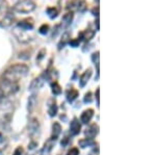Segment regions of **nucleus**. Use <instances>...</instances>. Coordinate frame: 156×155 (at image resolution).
I'll return each instance as SVG.
<instances>
[{
    "mask_svg": "<svg viewBox=\"0 0 156 155\" xmlns=\"http://www.w3.org/2000/svg\"><path fill=\"white\" fill-rule=\"evenodd\" d=\"M21 0H0V11H12V7Z\"/></svg>",
    "mask_w": 156,
    "mask_h": 155,
    "instance_id": "10",
    "label": "nucleus"
},
{
    "mask_svg": "<svg viewBox=\"0 0 156 155\" xmlns=\"http://www.w3.org/2000/svg\"><path fill=\"white\" fill-rule=\"evenodd\" d=\"M92 101H93V94L90 93V92H87V93L84 95L83 102L84 103H90Z\"/></svg>",
    "mask_w": 156,
    "mask_h": 155,
    "instance_id": "30",
    "label": "nucleus"
},
{
    "mask_svg": "<svg viewBox=\"0 0 156 155\" xmlns=\"http://www.w3.org/2000/svg\"><path fill=\"white\" fill-rule=\"evenodd\" d=\"M28 133L31 137H34L40 134V122L37 118H31L27 125Z\"/></svg>",
    "mask_w": 156,
    "mask_h": 155,
    "instance_id": "7",
    "label": "nucleus"
},
{
    "mask_svg": "<svg viewBox=\"0 0 156 155\" xmlns=\"http://www.w3.org/2000/svg\"><path fill=\"white\" fill-rule=\"evenodd\" d=\"M79 44H80L79 39H73V40H70V42H69V45L71 47H73V48H76V47L79 46Z\"/></svg>",
    "mask_w": 156,
    "mask_h": 155,
    "instance_id": "31",
    "label": "nucleus"
},
{
    "mask_svg": "<svg viewBox=\"0 0 156 155\" xmlns=\"http://www.w3.org/2000/svg\"><path fill=\"white\" fill-rule=\"evenodd\" d=\"M22 154H23V148L22 147H17L15 149L14 153H12V155H22Z\"/></svg>",
    "mask_w": 156,
    "mask_h": 155,
    "instance_id": "36",
    "label": "nucleus"
},
{
    "mask_svg": "<svg viewBox=\"0 0 156 155\" xmlns=\"http://www.w3.org/2000/svg\"><path fill=\"white\" fill-rule=\"evenodd\" d=\"M98 133H99V126L97 124H92L84 132L87 139H93L94 137H96L98 136Z\"/></svg>",
    "mask_w": 156,
    "mask_h": 155,
    "instance_id": "13",
    "label": "nucleus"
},
{
    "mask_svg": "<svg viewBox=\"0 0 156 155\" xmlns=\"http://www.w3.org/2000/svg\"><path fill=\"white\" fill-rule=\"evenodd\" d=\"M36 146H37V144L36 143V142H32V143L30 144L29 146H28V149L32 150V149H34V148H36Z\"/></svg>",
    "mask_w": 156,
    "mask_h": 155,
    "instance_id": "40",
    "label": "nucleus"
},
{
    "mask_svg": "<svg viewBox=\"0 0 156 155\" xmlns=\"http://www.w3.org/2000/svg\"><path fill=\"white\" fill-rule=\"evenodd\" d=\"M19 91V83L0 78V100L6 99Z\"/></svg>",
    "mask_w": 156,
    "mask_h": 155,
    "instance_id": "3",
    "label": "nucleus"
},
{
    "mask_svg": "<svg viewBox=\"0 0 156 155\" xmlns=\"http://www.w3.org/2000/svg\"><path fill=\"white\" fill-rule=\"evenodd\" d=\"M73 19H74V14L72 12H68L66 14L62 16V27H69L70 25L72 24L73 22Z\"/></svg>",
    "mask_w": 156,
    "mask_h": 155,
    "instance_id": "17",
    "label": "nucleus"
},
{
    "mask_svg": "<svg viewBox=\"0 0 156 155\" xmlns=\"http://www.w3.org/2000/svg\"><path fill=\"white\" fill-rule=\"evenodd\" d=\"M92 15H93V16H95V17H97V18L99 17V6L97 5V6H95L94 9H92Z\"/></svg>",
    "mask_w": 156,
    "mask_h": 155,
    "instance_id": "37",
    "label": "nucleus"
},
{
    "mask_svg": "<svg viewBox=\"0 0 156 155\" xmlns=\"http://www.w3.org/2000/svg\"><path fill=\"white\" fill-rule=\"evenodd\" d=\"M78 96H79V92H78L76 89H74V87H71V89L67 91V100L70 103L74 102L75 100L77 99Z\"/></svg>",
    "mask_w": 156,
    "mask_h": 155,
    "instance_id": "21",
    "label": "nucleus"
},
{
    "mask_svg": "<svg viewBox=\"0 0 156 155\" xmlns=\"http://www.w3.org/2000/svg\"><path fill=\"white\" fill-rule=\"evenodd\" d=\"M95 33H96V31L95 30H92V29H85V30L81 31L79 34H78V39H79V41H83V42H90V40L94 37Z\"/></svg>",
    "mask_w": 156,
    "mask_h": 155,
    "instance_id": "11",
    "label": "nucleus"
},
{
    "mask_svg": "<svg viewBox=\"0 0 156 155\" xmlns=\"http://www.w3.org/2000/svg\"><path fill=\"white\" fill-rule=\"evenodd\" d=\"M28 72H29V68L26 65L16 64V65H12V66L9 67V68L3 72L2 78L6 79V80H9V81L18 83L21 79L26 77Z\"/></svg>",
    "mask_w": 156,
    "mask_h": 155,
    "instance_id": "1",
    "label": "nucleus"
},
{
    "mask_svg": "<svg viewBox=\"0 0 156 155\" xmlns=\"http://www.w3.org/2000/svg\"><path fill=\"white\" fill-rule=\"evenodd\" d=\"M95 25H96V29H97V30L96 31H98V30H99V28H100V27H99V19H96V21H95Z\"/></svg>",
    "mask_w": 156,
    "mask_h": 155,
    "instance_id": "42",
    "label": "nucleus"
},
{
    "mask_svg": "<svg viewBox=\"0 0 156 155\" xmlns=\"http://www.w3.org/2000/svg\"><path fill=\"white\" fill-rule=\"evenodd\" d=\"M51 89H52V93H53V95H56L57 96V95L62 94V87H60V86L56 81H54L51 83Z\"/></svg>",
    "mask_w": 156,
    "mask_h": 155,
    "instance_id": "25",
    "label": "nucleus"
},
{
    "mask_svg": "<svg viewBox=\"0 0 156 155\" xmlns=\"http://www.w3.org/2000/svg\"><path fill=\"white\" fill-rule=\"evenodd\" d=\"M96 1H97V3H98V2H99V0H96Z\"/></svg>",
    "mask_w": 156,
    "mask_h": 155,
    "instance_id": "44",
    "label": "nucleus"
},
{
    "mask_svg": "<svg viewBox=\"0 0 156 155\" xmlns=\"http://www.w3.org/2000/svg\"><path fill=\"white\" fill-rule=\"evenodd\" d=\"M57 111H58V107L56 105V101L55 99H50L48 101V114L50 117H55L57 114Z\"/></svg>",
    "mask_w": 156,
    "mask_h": 155,
    "instance_id": "19",
    "label": "nucleus"
},
{
    "mask_svg": "<svg viewBox=\"0 0 156 155\" xmlns=\"http://www.w3.org/2000/svg\"><path fill=\"white\" fill-rule=\"evenodd\" d=\"M60 28H62V25L60 24H57V25H55V27H54V29H53V33H52V37H55L57 36V33L60 31Z\"/></svg>",
    "mask_w": 156,
    "mask_h": 155,
    "instance_id": "33",
    "label": "nucleus"
},
{
    "mask_svg": "<svg viewBox=\"0 0 156 155\" xmlns=\"http://www.w3.org/2000/svg\"><path fill=\"white\" fill-rule=\"evenodd\" d=\"M99 99H100V90H99V87H98L97 91H96V100H97V106H98V107L100 106V101H99Z\"/></svg>",
    "mask_w": 156,
    "mask_h": 155,
    "instance_id": "39",
    "label": "nucleus"
},
{
    "mask_svg": "<svg viewBox=\"0 0 156 155\" xmlns=\"http://www.w3.org/2000/svg\"><path fill=\"white\" fill-rule=\"evenodd\" d=\"M14 103L7 99L0 100V127L9 124L14 116Z\"/></svg>",
    "mask_w": 156,
    "mask_h": 155,
    "instance_id": "2",
    "label": "nucleus"
},
{
    "mask_svg": "<svg viewBox=\"0 0 156 155\" xmlns=\"http://www.w3.org/2000/svg\"><path fill=\"white\" fill-rule=\"evenodd\" d=\"M46 14L51 20H54L58 16V9H57L56 7H48V9H46Z\"/></svg>",
    "mask_w": 156,
    "mask_h": 155,
    "instance_id": "23",
    "label": "nucleus"
},
{
    "mask_svg": "<svg viewBox=\"0 0 156 155\" xmlns=\"http://www.w3.org/2000/svg\"><path fill=\"white\" fill-rule=\"evenodd\" d=\"M70 40H71V36H70L69 32H64V33H62V37H60L58 44H57V49L62 50L67 44H69Z\"/></svg>",
    "mask_w": 156,
    "mask_h": 155,
    "instance_id": "20",
    "label": "nucleus"
},
{
    "mask_svg": "<svg viewBox=\"0 0 156 155\" xmlns=\"http://www.w3.org/2000/svg\"><path fill=\"white\" fill-rule=\"evenodd\" d=\"M34 155H43V152H42V150L39 152V153H37V154H34Z\"/></svg>",
    "mask_w": 156,
    "mask_h": 155,
    "instance_id": "43",
    "label": "nucleus"
},
{
    "mask_svg": "<svg viewBox=\"0 0 156 155\" xmlns=\"http://www.w3.org/2000/svg\"><path fill=\"white\" fill-rule=\"evenodd\" d=\"M14 20H15V17H14V15L12 14V12L11 11L5 12L3 17L0 19V27H2V28H9V27H11L12 23H14Z\"/></svg>",
    "mask_w": 156,
    "mask_h": 155,
    "instance_id": "8",
    "label": "nucleus"
},
{
    "mask_svg": "<svg viewBox=\"0 0 156 155\" xmlns=\"http://www.w3.org/2000/svg\"><path fill=\"white\" fill-rule=\"evenodd\" d=\"M87 3L85 0H71L68 4L67 9H69V12H83L87 11Z\"/></svg>",
    "mask_w": 156,
    "mask_h": 155,
    "instance_id": "6",
    "label": "nucleus"
},
{
    "mask_svg": "<svg viewBox=\"0 0 156 155\" xmlns=\"http://www.w3.org/2000/svg\"><path fill=\"white\" fill-rule=\"evenodd\" d=\"M36 3L32 0H21L12 7V11L19 14H29L36 9Z\"/></svg>",
    "mask_w": 156,
    "mask_h": 155,
    "instance_id": "5",
    "label": "nucleus"
},
{
    "mask_svg": "<svg viewBox=\"0 0 156 155\" xmlns=\"http://www.w3.org/2000/svg\"><path fill=\"white\" fill-rule=\"evenodd\" d=\"M67 155H79V150L77 148H72L68 151Z\"/></svg>",
    "mask_w": 156,
    "mask_h": 155,
    "instance_id": "34",
    "label": "nucleus"
},
{
    "mask_svg": "<svg viewBox=\"0 0 156 155\" xmlns=\"http://www.w3.org/2000/svg\"><path fill=\"white\" fill-rule=\"evenodd\" d=\"M7 139L4 136H2L1 133H0V152H2L4 149L7 147Z\"/></svg>",
    "mask_w": 156,
    "mask_h": 155,
    "instance_id": "27",
    "label": "nucleus"
},
{
    "mask_svg": "<svg viewBox=\"0 0 156 155\" xmlns=\"http://www.w3.org/2000/svg\"><path fill=\"white\" fill-rule=\"evenodd\" d=\"M12 34L16 37V39L18 40L20 43L23 44H27L36 39V33L34 32V30L25 29L23 27L18 26V25H16L12 28Z\"/></svg>",
    "mask_w": 156,
    "mask_h": 155,
    "instance_id": "4",
    "label": "nucleus"
},
{
    "mask_svg": "<svg viewBox=\"0 0 156 155\" xmlns=\"http://www.w3.org/2000/svg\"><path fill=\"white\" fill-rule=\"evenodd\" d=\"M89 155H99V149H98V148L97 149H94Z\"/></svg>",
    "mask_w": 156,
    "mask_h": 155,
    "instance_id": "41",
    "label": "nucleus"
},
{
    "mask_svg": "<svg viewBox=\"0 0 156 155\" xmlns=\"http://www.w3.org/2000/svg\"><path fill=\"white\" fill-rule=\"evenodd\" d=\"M94 117V109L92 108H87L82 112L81 116H80V122L82 124H89L90 122V120Z\"/></svg>",
    "mask_w": 156,
    "mask_h": 155,
    "instance_id": "14",
    "label": "nucleus"
},
{
    "mask_svg": "<svg viewBox=\"0 0 156 155\" xmlns=\"http://www.w3.org/2000/svg\"><path fill=\"white\" fill-rule=\"evenodd\" d=\"M92 74H93V71H92V69H90V68L87 70H85L83 73L81 74V76H80V78H79L80 87H84L87 86V83L89 82L90 78L92 77Z\"/></svg>",
    "mask_w": 156,
    "mask_h": 155,
    "instance_id": "15",
    "label": "nucleus"
},
{
    "mask_svg": "<svg viewBox=\"0 0 156 155\" xmlns=\"http://www.w3.org/2000/svg\"><path fill=\"white\" fill-rule=\"evenodd\" d=\"M68 143H69V137L68 136H65L64 139H62V142H60V145H62V147H66Z\"/></svg>",
    "mask_w": 156,
    "mask_h": 155,
    "instance_id": "38",
    "label": "nucleus"
},
{
    "mask_svg": "<svg viewBox=\"0 0 156 155\" xmlns=\"http://www.w3.org/2000/svg\"><path fill=\"white\" fill-rule=\"evenodd\" d=\"M0 155H2V154H1V152H0Z\"/></svg>",
    "mask_w": 156,
    "mask_h": 155,
    "instance_id": "45",
    "label": "nucleus"
},
{
    "mask_svg": "<svg viewBox=\"0 0 156 155\" xmlns=\"http://www.w3.org/2000/svg\"><path fill=\"white\" fill-rule=\"evenodd\" d=\"M80 130H81V124L79 123L77 118H74L70 124V134L75 136L80 133Z\"/></svg>",
    "mask_w": 156,
    "mask_h": 155,
    "instance_id": "12",
    "label": "nucleus"
},
{
    "mask_svg": "<svg viewBox=\"0 0 156 155\" xmlns=\"http://www.w3.org/2000/svg\"><path fill=\"white\" fill-rule=\"evenodd\" d=\"M54 144H55V141H53V139H49L48 141L45 143L44 145V148H43L42 150V152H43V154L46 152V153H48V152H50L52 150V148H53V146H54Z\"/></svg>",
    "mask_w": 156,
    "mask_h": 155,
    "instance_id": "24",
    "label": "nucleus"
},
{
    "mask_svg": "<svg viewBox=\"0 0 156 155\" xmlns=\"http://www.w3.org/2000/svg\"><path fill=\"white\" fill-rule=\"evenodd\" d=\"M99 51H96L92 54V62L97 66V70L99 71Z\"/></svg>",
    "mask_w": 156,
    "mask_h": 155,
    "instance_id": "28",
    "label": "nucleus"
},
{
    "mask_svg": "<svg viewBox=\"0 0 156 155\" xmlns=\"http://www.w3.org/2000/svg\"><path fill=\"white\" fill-rule=\"evenodd\" d=\"M37 104V96H36V94H32L28 98V102H27V109H28V111L29 112L34 111V109L36 108Z\"/></svg>",
    "mask_w": 156,
    "mask_h": 155,
    "instance_id": "22",
    "label": "nucleus"
},
{
    "mask_svg": "<svg viewBox=\"0 0 156 155\" xmlns=\"http://www.w3.org/2000/svg\"><path fill=\"white\" fill-rule=\"evenodd\" d=\"M71 1V0H59L58 1V4L60 7H62V9H67L68 7V4H69V2Z\"/></svg>",
    "mask_w": 156,
    "mask_h": 155,
    "instance_id": "32",
    "label": "nucleus"
},
{
    "mask_svg": "<svg viewBox=\"0 0 156 155\" xmlns=\"http://www.w3.org/2000/svg\"><path fill=\"white\" fill-rule=\"evenodd\" d=\"M62 133V126L58 122H54L52 124V133H51V137L50 139H53V141H56L58 139V136Z\"/></svg>",
    "mask_w": 156,
    "mask_h": 155,
    "instance_id": "18",
    "label": "nucleus"
},
{
    "mask_svg": "<svg viewBox=\"0 0 156 155\" xmlns=\"http://www.w3.org/2000/svg\"><path fill=\"white\" fill-rule=\"evenodd\" d=\"M93 145H94V142H93V139H84L79 141V146L81 147V148H87V147L93 146Z\"/></svg>",
    "mask_w": 156,
    "mask_h": 155,
    "instance_id": "26",
    "label": "nucleus"
},
{
    "mask_svg": "<svg viewBox=\"0 0 156 155\" xmlns=\"http://www.w3.org/2000/svg\"><path fill=\"white\" fill-rule=\"evenodd\" d=\"M44 83H45V79L43 78L42 75H41V76L37 77V78H34V80L30 82L28 90L32 94H34L37 91H39L40 89H42V86H44Z\"/></svg>",
    "mask_w": 156,
    "mask_h": 155,
    "instance_id": "9",
    "label": "nucleus"
},
{
    "mask_svg": "<svg viewBox=\"0 0 156 155\" xmlns=\"http://www.w3.org/2000/svg\"><path fill=\"white\" fill-rule=\"evenodd\" d=\"M17 25L20 27H23L25 29H29V30H34V19L32 18H26L23 19L21 21H19Z\"/></svg>",
    "mask_w": 156,
    "mask_h": 155,
    "instance_id": "16",
    "label": "nucleus"
},
{
    "mask_svg": "<svg viewBox=\"0 0 156 155\" xmlns=\"http://www.w3.org/2000/svg\"><path fill=\"white\" fill-rule=\"evenodd\" d=\"M49 32V25L48 24H43L39 28V33L41 34H47Z\"/></svg>",
    "mask_w": 156,
    "mask_h": 155,
    "instance_id": "29",
    "label": "nucleus"
},
{
    "mask_svg": "<svg viewBox=\"0 0 156 155\" xmlns=\"http://www.w3.org/2000/svg\"><path fill=\"white\" fill-rule=\"evenodd\" d=\"M45 55H46V50L42 49L41 51L39 52V55H37V61H41V59L44 58Z\"/></svg>",
    "mask_w": 156,
    "mask_h": 155,
    "instance_id": "35",
    "label": "nucleus"
}]
</instances>
